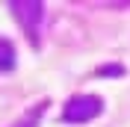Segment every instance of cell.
Masks as SVG:
<instances>
[{"instance_id": "1", "label": "cell", "mask_w": 130, "mask_h": 127, "mask_svg": "<svg viewBox=\"0 0 130 127\" xmlns=\"http://www.w3.org/2000/svg\"><path fill=\"white\" fill-rule=\"evenodd\" d=\"M101 112H104V101L98 95H77V98H71L65 103L62 121H68V124H86V121L98 118Z\"/></svg>"}, {"instance_id": "3", "label": "cell", "mask_w": 130, "mask_h": 127, "mask_svg": "<svg viewBox=\"0 0 130 127\" xmlns=\"http://www.w3.org/2000/svg\"><path fill=\"white\" fill-rule=\"evenodd\" d=\"M15 68V44L9 39H0V71H12Z\"/></svg>"}, {"instance_id": "2", "label": "cell", "mask_w": 130, "mask_h": 127, "mask_svg": "<svg viewBox=\"0 0 130 127\" xmlns=\"http://www.w3.org/2000/svg\"><path fill=\"white\" fill-rule=\"evenodd\" d=\"M9 6H12V15L18 18V24L24 27L27 39L32 44H39V27H41V18H44V6L41 3H30V0H15Z\"/></svg>"}, {"instance_id": "4", "label": "cell", "mask_w": 130, "mask_h": 127, "mask_svg": "<svg viewBox=\"0 0 130 127\" xmlns=\"http://www.w3.org/2000/svg\"><path fill=\"white\" fill-rule=\"evenodd\" d=\"M44 109H47V103H39V106H36V109H30L24 118L18 121V124H21V127H39V118H41V112H44Z\"/></svg>"}]
</instances>
